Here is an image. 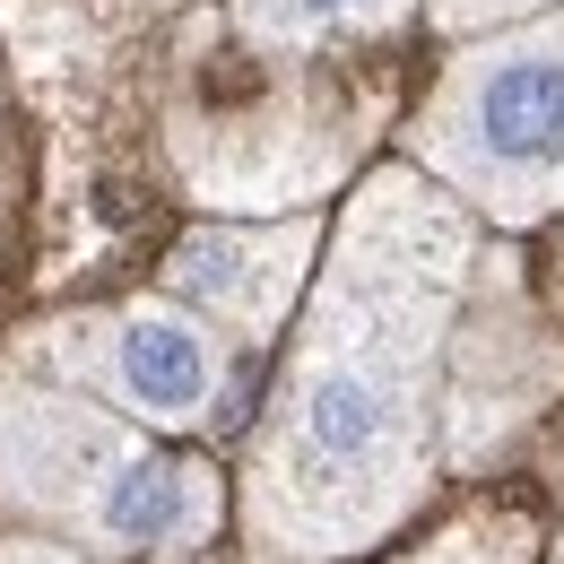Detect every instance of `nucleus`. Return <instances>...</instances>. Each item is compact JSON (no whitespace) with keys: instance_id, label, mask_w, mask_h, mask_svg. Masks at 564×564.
Instances as JSON below:
<instances>
[{"instance_id":"obj_1","label":"nucleus","mask_w":564,"mask_h":564,"mask_svg":"<svg viewBox=\"0 0 564 564\" xmlns=\"http://www.w3.org/2000/svg\"><path fill=\"white\" fill-rule=\"evenodd\" d=\"M487 217L425 165H373L322 243L270 409L243 434V564H348L382 547L443 469V382Z\"/></svg>"},{"instance_id":"obj_2","label":"nucleus","mask_w":564,"mask_h":564,"mask_svg":"<svg viewBox=\"0 0 564 564\" xmlns=\"http://www.w3.org/2000/svg\"><path fill=\"white\" fill-rule=\"evenodd\" d=\"M0 512L105 564H200L235 512L226 469L174 434L0 365Z\"/></svg>"},{"instance_id":"obj_3","label":"nucleus","mask_w":564,"mask_h":564,"mask_svg":"<svg viewBox=\"0 0 564 564\" xmlns=\"http://www.w3.org/2000/svg\"><path fill=\"white\" fill-rule=\"evenodd\" d=\"M409 165H425L503 235L564 217V0L460 35V53L409 113Z\"/></svg>"},{"instance_id":"obj_4","label":"nucleus","mask_w":564,"mask_h":564,"mask_svg":"<svg viewBox=\"0 0 564 564\" xmlns=\"http://www.w3.org/2000/svg\"><path fill=\"white\" fill-rule=\"evenodd\" d=\"M365 122H373L365 96H339L313 70L243 53V96L192 70V87L165 113V156L174 183L217 217H295L356 174Z\"/></svg>"},{"instance_id":"obj_5","label":"nucleus","mask_w":564,"mask_h":564,"mask_svg":"<svg viewBox=\"0 0 564 564\" xmlns=\"http://www.w3.org/2000/svg\"><path fill=\"white\" fill-rule=\"evenodd\" d=\"M243 356L252 348L226 339L183 295H122V304H78V313L26 322L9 365L70 382L156 434H209L243 400Z\"/></svg>"},{"instance_id":"obj_6","label":"nucleus","mask_w":564,"mask_h":564,"mask_svg":"<svg viewBox=\"0 0 564 564\" xmlns=\"http://www.w3.org/2000/svg\"><path fill=\"white\" fill-rule=\"evenodd\" d=\"M556 391H564V348L539 330V313H530V295L512 279V261L487 252L478 279H469V304H460V330H452L443 460H452V469L495 460Z\"/></svg>"},{"instance_id":"obj_7","label":"nucleus","mask_w":564,"mask_h":564,"mask_svg":"<svg viewBox=\"0 0 564 564\" xmlns=\"http://www.w3.org/2000/svg\"><path fill=\"white\" fill-rule=\"evenodd\" d=\"M322 217H270V226H252V217H235V226H192L174 252H165V295H183L192 313H209L226 339H243V348H270L286 330V313L304 304V286L322 270Z\"/></svg>"},{"instance_id":"obj_8","label":"nucleus","mask_w":564,"mask_h":564,"mask_svg":"<svg viewBox=\"0 0 564 564\" xmlns=\"http://www.w3.org/2000/svg\"><path fill=\"white\" fill-rule=\"evenodd\" d=\"M417 9L425 0H226V26L243 53L313 70V62L356 53V44H391Z\"/></svg>"},{"instance_id":"obj_9","label":"nucleus","mask_w":564,"mask_h":564,"mask_svg":"<svg viewBox=\"0 0 564 564\" xmlns=\"http://www.w3.org/2000/svg\"><path fill=\"white\" fill-rule=\"evenodd\" d=\"M539 9H556V0H425V18H434V35H487V26H512V18H539Z\"/></svg>"},{"instance_id":"obj_10","label":"nucleus","mask_w":564,"mask_h":564,"mask_svg":"<svg viewBox=\"0 0 564 564\" xmlns=\"http://www.w3.org/2000/svg\"><path fill=\"white\" fill-rule=\"evenodd\" d=\"M0 564H105V556H87L70 539H53V530H9V539H0Z\"/></svg>"},{"instance_id":"obj_11","label":"nucleus","mask_w":564,"mask_h":564,"mask_svg":"<svg viewBox=\"0 0 564 564\" xmlns=\"http://www.w3.org/2000/svg\"><path fill=\"white\" fill-rule=\"evenodd\" d=\"M547 564H564V521H556V547H547Z\"/></svg>"}]
</instances>
